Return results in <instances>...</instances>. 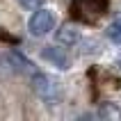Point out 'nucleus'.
<instances>
[{
  "instance_id": "1",
  "label": "nucleus",
  "mask_w": 121,
  "mask_h": 121,
  "mask_svg": "<svg viewBox=\"0 0 121 121\" xmlns=\"http://www.w3.org/2000/svg\"><path fill=\"white\" fill-rule=\"evenodd\" d=\"M108 12V0H73L71 16L80 23H94Z\"/></svg>"
},
{
  "instance_id": "2",
  "label": "nucleus",
  "mask_w": 121,
  "mask_h": 121,
  "mask_svg": "<svg viewBox=\"0 0 121 121\" xmlns=\"http://www.w3.org/2000/svg\"><path fill=\"white\" fill-rule=\"evenodd\" d=\"M32 89H34V94L39 96L43 103H48V105H55L62 96L60 85L46 73H34L32 75Z\"/></svg>"
},
{
  "instance_id": "3",
  "label": "nucleus",
  "mask_w": 121,
  "mask_h": 121,
  "mask_svg": "<svg viewBox=\"0 0 121 121\" xmlns=\"http://www.w3.org/2000/svg\"><path fill=\"white\" fill-rule=\"evenodd\" d=\"M53 27H55V14L50 12V9H39V7H37V12L27 21V30H30L34 37H43V34H48Z\"/></svg>"
},
{
  "instance_id": "4",
  "label": "nucleus",
  "mask_w": 121,
  "mask_h": 121,
  "mask_svg": "<svg viewBox=\"0 0 121 121\" xmlns=\"http://www.w3.org/2000/svg\"><path fill=\"white\" fill-rule=\"evenodd\" d=\"M41 57L48 62V64H53V66H57L60 71H66L69 69V57L66 53L62 50V48H55V46H46L43 50H41Z\"/></svg>"
},
{
  "instance_id": "5",
  "label": "nucleus",
  "mask_w": 121,
  "mask_h": 121,
  "mask_svg": "<svg viewBox=\"0 0 121 121\" xmlns=\"http://www.w3.org/2000/svg\"><path fill=\"white\" fill-rule=\"evenodd\" d=\"M57 41L64 46H75L80 41V30H75L73 25H62L57 30Z\"/></svg>"
},
{
  "instance_id": "6",
  "label": "nucleus",
  "mask_w": 121,
  "mask_h": 121,
  "mask_svg": "<svg viewBox=\"0 0 121 121\" xmlns=\"http://www.w3.org/2000/svg\"><path fill=\"white\" fill-rule=\"evenodd\" d=\"M7 60H9V64H12L16 71H21V73H34V66H32V62L27 60V57H23L21 53H9L7 55Z\"/></svg>"
},
{
  "instance_id": "7",
  "label": "nucleus",
  "mask_w": 121,
  "mask_h": 121,
  "mask_svg": "<svg viewBox=\"0 0 121 121\" xmlns=\"http://www.w3.org/2000/svg\"><path fill=\"white\" fill-rule=\"evenodd\" d=\"M108 37H110V41H112V43H117V46L121 48V16L108 27Z\"/></svg>"
},
{
  "instance_id": "8",
  "label": "nucleus",
  "mask_w": 121,
  "mask_h": 121,
  "mask_svg": "<svg viewBox=\"0 0 121 121\" xmlns=\"http://www.w3.org/2000/svg\"><path fill=\"white\" fill-rule=\"evenodd\" d=\"M98 117H103V119H119L121 112L114 108V105H101V110H98Z\"/></svg>"
},
{
  "instance_id": "9",
  "label": "nucleus",
  "mask_w": 121,
  "mask_h": 121,
  "mask_svg": "<svg viewBox=\"0 0 121 121\" xmlns=\"http://www.w3.org/2000/svg\"><path fill=\"white\" fill-rule=\"evenodd\" d=\"M18 2L25 7V9H37V7L43 5V0H18Z\"/></svg>"
},
{
  "instance_id": "10",
  "label": "nucleus",
  "mask_w": 121,
  "mask_h": 121,
  "mask_svg": "<svg viewBox=\"0 0 121 121\" xmlns=\"http://www.w3.org/2000/svg\"><path fill=\"white\" fill-rule=\"evenodd\" d=\"M0 39H2V41H9V43H16V41H18L16 37H12V34H7L5 30H2V27H0Z\"/></svg>"
},
{
  "instance_id": "11",
  "label": "nucleus",
  "mask_w": 121,
  "mask_h": 121,
  "mask_svg": "<svg viewBox=\"0 0 121 121\" xmlns=\"http://www.w3.org/2000/svg\"><path fill=\"white\" fill-rule=\"evenodd\" d=\"M117 66H119V69H121V57H119V60H117Z\"/></svg>"
}]
</instances>
